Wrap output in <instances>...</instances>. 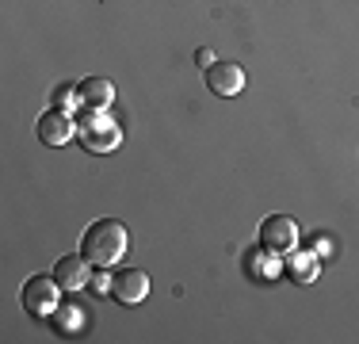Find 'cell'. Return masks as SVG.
Wrapping results in <instances>:
<instances>
[{
    "instance_id": "obj_4",
    "label": "cell",
    "mask_w": 359,
    "mask_h": 344,
    "mask_svg": "<svg viewBox=\"0 0 359 344\" xmlns=\"http://www.w3.org/2000/svg\"><path fill=\"white\" fill-rule=\"evenodd\" d=\"M260 245L279 253V256H287L290 249H298V222L290 214H268L260 222Z\"/></svg>"
},
{
    "instance_id": "obj_6",
    "label": "cell",
    "mask_w": 359,
    "mask_h": 344,
    "mask_svg": "<svg viewBox=\"0 0 359 344\" xmlns=\"http://www.w3.org/2000/svg\"><path fill=\"white\" fill-rule=\"evenodd\" d=\"M96 264L88 260L84 253H73V256H62V260L54 264V279L62 283V291H84V287H92V272Z\"/></svg>"
},
{
    "instance_id": "obj_9",
    "label": "cell",
    "mask_w": 359,
    "mask_h": 344,
    "mask_svg": "<svg viewBox=\"0 0 359 344\" xmlns=\"http://www.w3.org/2000/svg\"><path fill=\"white\" fill-rule=\"evenodd\" d=\"M76 96H81V107L107 111L115 103V84L107 77H84V81H76Z\"/></svg>"
},
{
    "instance_id": "obj_10",
    "label": "cell",
    "mask_w": 359,
    "mask_h": 344,
    "mask_svg": "<svg viewBox=\"0 0 359 344\" xmlns=\"http://www.w3.org/2000/svg\"><path fill=\"white\" fill-rule=\"evenodd\" d=\"M318 253H306V249H290L287 253V272L294 283H313L318 279Z\"/></svg>"
},
{
    "instance_id": "obj_7",
    "label": "cell",
    "mask_w": 359,
    "mask_h": 344,
    "mask_svg": "<svg viewBox=\"0 0 359 344\" xmlns=\"http://www.w3.org/2000/svg\"><path fill=\"white\" fill-rule=\"evenodd\" d=\"M203 73H207V88L222 100H233L237 92H245V69L237 62H215Z\"/></svg>"
},
{
    "instance_id": "obj_8",
    "label": "cell",
    "mask_w": 359,
    "mask_h": 344,
    "mask_svg": "<svg viewBox=\"0 0 359 344\" xmlns=\"http://www.w3.org/2000/svg\"><path fill=\"white\" fill-rule=\"evenodd\" d=\"M76 138V119L73 115H65V111H57V107H50L46 115L39 119V142L42 145H69Z\"/></svg>"
},
{
    "instance_id": "obj_12",
    "label": "cell",
    "mask_w": 359,
    "mask_h": 344,
    "mask_svg": "<svg viewBox=\"0 0 359 344\" xmlns=\"http://www.w3.org/2000/svg\"><path fill=\"white\" fill-rule=\"evenodd\" d=\"M249 272H252V279H276V275L283 272V264H279V253H271V249L260 245V253L249 256Z\"/></svg>"
},
{
    "instance_id": "obj_3",
    "label": "cell",
    "mask_w": 359,
    "mask_h": 344,
    "mask_svg": "<svg viewBox=\"0 0 359 344\" xmlns=\"http://www.w3.org/2000/svg\"><path fill=\"white\" fill-rule=\"evenodd\" d=\"M20 303L31 317H46L50 322V314L62 306V283H57L54 275H31L20 287Z\"/></svg>"
},
{
    "instance_id": "obj_15",
    "label": "cell",
    "mask_w": 359,
    "mask_h": 344,
    "mask_svg": "<svg viewBox=\"0 0 359 344\" xmlns=\"http://www.w3.org/2000/svg\"><path fill=\"white\" fill-rule=\"evenodd\" d=\"M313 253H318V256H329V253H332V237L318 234V237H313Z\"/></svg>"
},
{
    "instance_id": "obj_11",
    "label": "cell",
    "mask_w": 359,
    "mask_h": 344,
    "mask_svg": "<svg viewBox=\"0 0 359 344\" xmlns=\"http://www.w3.org/2000/svg\"><path fill=\"white\" fill-rule=\"evenodd\" d=\"M50 325H54L57 337H76V333L84 329V310L73 306V303H62L54 314H50Z\"/></svg>"
},
{
    "instance_id": "obj_16",
    "label": "cell",
    "mask_w": 359,
    "mask_h": 344,
    "mask_svg": "<svg viewBox=\"0 0 359 344\" xmlns=\"http://www.w3.org/2000/svg\"><path fill=\"white\" fill-rule=\"evenodd\" d=\"M195 62H199L203 69H210V65H215V62H218V58H215V54H210V50H195Z\"/></svg>"
},
{
    "instance_id": "obj_13",
    "label": "cell",
    "mask_w": 359,
    "mask_h": 344,
    "mask_svg": "<svg viewBox=\"0 0 359 344\" xmlns=\"http://www.w3.org/2000/svg\"><path fill=\"white\" fill-rule=\"evenodd\" d=\"M50 107L65 111V115H73L76 107H81V96H76V84H57L54 92H50Z\"/></svg>"
},
{
    "instance_id": "obj_2",
    "label": "cell",
    "mask_w": 359,
    "mask_h": 344,
    "mask_svg": "<svg viewBox=\"0 0 359 344\" xmlns=\"http://www.w3.org/2000/svg\"><path fill=\"white\" fill-rule=\"evenodd\" d=\"M76 138H81V145L88 153H115L118 145H123V126H118L115 115H107V111L100 107H81V115H76Z\"/></svg>"
},
{
    "instance_id": "obj_1",
    "label": "cell",
    "mask_w": 359,
    "mask_h": 344,
    "mask_svg": "<svg viewBox=\"0 0 359 344\" xmlns=\"http://www.w3.org/2000/svg\"><path fill=\"white\" fill-rule=\"evenodd\" d=\"M130 249V237H126V226L115 218H96L81 237V253L88 256L96 268H115L118 260Z\"/></svg>"
},
{
    "instance_id": "obj_14",
    "label": "cell",
    "mask_w": 359,
    "mask_h": 344,
    "mask_svg": "<svg viewBox=\"0 0 359 344\" xmlns=\"http://www.w3.org/2000/svg\"><path fill=\"white\" fill-rule=\"evenodd\" d=\"M111 275H115L111 268H104V272H96V275H92V287H96L100 295H111Z\"/></svg>"
},
{
    "instance_id": "obj_5",
    "label": "cell",
    "mask_w": 359,
    "mask_h": 344,
    "mask_svg": "<svg viewBox=\"0 0 359 344\" xmlns=\"http://www.w3.org/2000/svg\"><path fill=\"white\" fill-rule=\"evenodd\" d=\"M111 295H115V303L123 306H138L145 303V295H149V275L142 268H123L111 275Z\"/></svg>"
}]
</instances>
